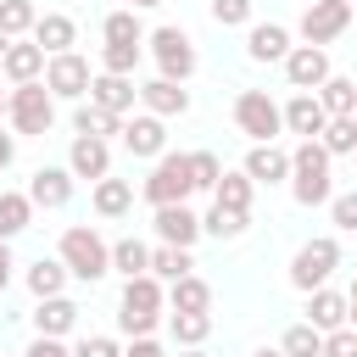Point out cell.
Returning a JSON list of instances; mask_svg holds the SVG:
<instances>
[{"label":"cell","mask_w":357,"mask_h":357,"mask_svg":"<svg viewBox=\"0 0 357 357\" xmlns=\"http://www.w3.org/2000/svg\"><path fill=\"white\" fill-rule=\"evenodd\" d=\"M162 312H167V290H162V279H151V273H139V279H123L117 329H123L128 340H145V335H156Z\"/></svg>","instance_id":"1"},{"label":"cell","mask_w":357,"mask_h":357,"mask_svg":"<svg viewBox=\"0 0 357 357\" xmlns=\"http://www.w3.org/2000/svg\"><path fill=\"white\" fill-rule=\"evenodd\" d=\"M56 257H61V268H67L73 279H84V284H95V279L112 273V245L95 234V223H73V229L61 234Z\"/></svg>","instance_id":"2"},{"label":"cell","mask_w":357,"mask_h":357,"mask_svg":"<svg viewBox=\"0 0 357 357\" xmlns=\"http://www.w3.org/2000/svg\"><path fill=\"white\" fill-rule=\"evenodd\" d=\"M6 123H11L17 134H28V139H45V134L56 128V95L45 89V78L6 89Z\"/></svg>","instance_id":"3"},{"label":"cell","mask_w":357,"mask_h":357,"mask_svg":"<svg viewBox=\"0 0 357 357\" xmlns=\"http://www.w3.org/2000/svg\"><path fill=\"white\" fill-rule=\"evenodd\" d=\"M139 195H145L151 212H156V206H178V201H190V195H195V184H190V151H162V156L151 162Z\"/></svg>","instance_id":"4"},{"label":"cell","mask_w":357,"mask_h":357,"mask_svg":"<svg viewBox=\"0 0 357 357\" xmlns=\"http://www.w3.org/2000/svg\"><path fill=\"white\" fill-rule=\"evenodd\" d=\"M335 268H340V240H335V234H312V240H301L296 257H290V284H296L301 296H312V290L329 284Z\"/></svg>","instance_id":"5"},{"label":"cell","mask_w":357,"mask_h":357,"mask_svg":"<svg viewBox=\"0 0 357 357\" xmlns=\"http://www.w3.org/2000/svg\"><path fill=\"white\" fill-rule=\"evenodd\" d=\"M145 45H151V56H156V78H173V84H190L195 78V67H201V56H195V39L184 33V28H151L145 33Z\"/></svg>","instance_id":"6"},{"label":"cell","mask_w":357,"mask_h":357,"mask_svg":"<svg viewBox=\"0 0 357 357\" xmlns=\"http://www.w3.org/2000/svg\"><path fill=\"white\" fill-rule=\"evenodd\" d=\"M234 128H240L251 145H273V134H284L279 100H273L268 89H240V95H234Z\"/></svg>","instance_id":"7"},{"label":"cell","mask_w":357,"mask_h":357,"mask_svg":"<svg viewBox=\"0 0 357 357\" xmlns=\"http://www.w3.org/2000/svg\"><path fill=\"white\" fill-rule=\"evenodd\" d=\"M346 28H351V0H307V11L296 22L301 45H318V50H329Z\"/></svg>","instance_id":"8"},{"label":"cell","mask_w":357,"mask_h":357,"mask_svg":"<svg viewBox=\"0 0 357 357\" xmlns=\"http://www.w3.org/2000/svg\"><path fill=\"white\" fill-rule=\"evenodd\" d=\"M89 61L78 56V50H61V56H45V89L56 95V100H84L89 95Z\"/></svg>","instance_id":"9"},{"label":"cell","mask_w":357,"mask_h":357,"mask_svg":"<svg viewBox=\"0 0 357 357\" xmlns=\"http://www.w3.org/2000/svg\"><path fill=\"white\" fill-rule=\"evenodd\" d=\"M284 67V84L296 89V95H312L335 67H329V50H318V45H290V56L279 61Z\"/></svg>","instance_id":"10"},{"label":"cell","mask_w":357,"mask_h":357,"mask_svg":"<svg viewBox=\"0 0 357 357\" xmlns=\"http://www.w3.org/2000/svg\"><path fill=\"white\" fill-rule=\"evenodd\" d=\"M117 139H123V151H128V156L156 162V156L167 151V123H162V117H151V112H128Z\"/></svg>","instance_id":"11"},{"label":"cell","mask_w":357,"mask_h":357,"mask_svg":"<svg viewBox=\"0 0 357 357\" xmlns=\"http://www.w3.org/2000/svg\"><path fill=\"white\" fill-rule=\"evenodd\" d=\"M151 229H156V245H195L201 240V212L190 206V201H178V206H156L151 212Z\"/></svg>","instance_id":"12"},{"label":"cell","mask_w":357,"mask_h":357,"mask_svg":"<svg viewBox=\"0 0 357 357\" xmlns=\"http://www.w3.org/2000/svg\"><path fill=\"white\" fill-rule=\"evenodd\" d=\"M73 178H89V184H100L106 173H112V145L106 139H89V134H73V145H67V162H61Z\"/></svg>","instance_id":"13"},{"label":"cell","mask_w":357,"mask_h":357,"mask_svg":"<svg viewBox=\"0 0 357 357\" xmlns=\"http://www.w3.org/2000/svg\"><path fill=\"white\" fill-rule=\"evenodd\" d=\"M84 100H89V106H100V112H112V117H128V112H134V100H139V84H134V78H112V73H95Z\"/></svg>","instance_id":"14"},{"label":"cell","mask_w":357,"mask_h":357,"mask_svg":"<svg viewBox=\"0 0 357 357\" xmlns=\"http://www.w3.org/2000/svg\"><path fill=\"white\" fill-rule=\"evenodd\" d=\"M139 106L167 123V117H184V112H190V89L173 84V78H145V84H139Z\"/></svg>","instance_id":"15"},{"label":"cell","mask_w":357,"mask_h":357,"mask_svg":"<svg viewBox=\"0 0 357 357\" xmlns=\"http://www.w3.org/2000/svg\"><path fill=\"white\" fill-rule=\"evenodd\" d=\"M279 117H284V134H296V139H318L324 123H329V112L318 106V95H290L279 106Z\"/></svg>","instance_id":"16"},{"label":"cell","mask_w":357,"mask_h":357,"mask_svg":"<svg viewBox=\"0 0 357 357\" xmlns=\"http://www.w3.org/2000/svg\"><path fill=\"white\" fill-rule=\"evenodd\" d=\"M240 173H245L251 184H290V151H279V145H251L245 162H240Z\"/></svg>","instance_id":"17"},{"label":"cell","mask_w":357,"mask_h":357,"mask_svg":"<svg viewBox=\"0 0 357 357\" xmlns=\"http://www.w3.org/2000/svg\"><path fill=\"white\" fill-rule=\"evenodd\" d=\"M28 201H33V212L45 206V212H61L67 201H73V173L67 167H39L33 178H28Z\"/></svg>","instance_id":"18"},{"label":"cell","mask_w":357,"mask_h":357,"mask_svg":"<svg viewBox=\"0 0 357 357\" xmlns=\"http://www.w3.org/2000/svg\"><path fill=\"white\" fill-rule=\"evenodd\" d=\"M0 73H6L11 84H39V78H45V50H39L33 39H11L6 56H0Z\"/></svg>","instance_id":"19"},{"label":"cell","mask_w":357,"mask_h":357,"mask_svg":"<svg viewBox=\"0 0 357 357\" xmlns=\"http://www.w3.org/2000/svg\"><path fill=\"white\" fill-rule=\"evenodd\" d=\"M45 56H61V50H73L78 45V22L67 17V11H45L39 22H33V33H28Z\"/></svg>","instance_id":"20"},{"label":"cell","mask_w":357,"mask_h":357,"mask_svg":"<svg viewBox=\"0 0 357 357\" xmlns=\"http://www.w3.org/2000/svg\"><path fill=\"white\" fill-rule=\"evenodd\" d=\"M245 56L251 61H284L290 56V28L284 22H251L245 28Z\"/></svg>","instance_id":"21"},{"label":"cell","mask_w":357,"mask_h":357,"mask_svg":"<svg viewBox=\"0 0 357 357\" xmlns=\"http://www.w3.org/2000/svg\"><path fill=\"white\" fill-rule=\"evenodd\" d=\"M73 329H78V301L50 296V301H39V307H33V335L61 340V335H73Z\"/></svg>","instance_id":"22"},{"label":"cell","mask_w":357,"mask_h":357,"mask_svg":"<svg viewBox=\"0 0 357 357\" xmlns=\"http://www.w3.org/2000/svg\"><path fill=\"white\" fill-rule=\"evenodd\" d=\"M346 312H351V307H346V296L324 284V290H312V296H307V318H301V324H312L318 335H329V329H346Z\"/></svg>","instance_id":"23"},{"label":"cell","mask_w":357,"mask_h":357,"mask_svg":"<svg viewBox=\"0 0 357 357\" xmlns=\"http://www.w3.org/2000/svg\"><path fill=\"white\" fill-rule=\"evenodd\" d=\"M167 312H212V284L201 273H184L167 284Z\"/></svg>","instance_id":"24"},{"label":"cell","mask_w":357,"mask_h":357,"mask_svg":"<svg viewBox=\"0 0 357 357\" xmlns=\"http://www.w3.org/2000/svg\"><path fill=\"white\" fill-rule=\"evenodd\" d=\"M318 106L329 112V117H357V78H340V73H329L318 89Z\"/></svg>","instance_id":"25"},{"label":"cell","mask_w":357,"mask_h":357,"mask_svg":"<svg viewBox=\"0 0 357 357\" xmlns=\"http://www.w3.org/2000/svg\"><path fill=\"white\" fill-rule=\"evenodd\" d=\"M89 206H95V218H123L128 206H134V184L128 178H100L95 190H89Z\"/></svg>","instance_id":"26"},{"label":"cell","mask_w":357,"mask_h":357,"mask_svg":"<svg viewBox=\"0 0 357 357\" xmlns=\"http://www.w3.org/2000/svg\"><path fill=\"white\" fill-rule=\"evenodd\" d=\"M67 268H61V257H39L33 268H28V290H33V301H50V296H61L67 290Z\"/></svg>","instance_id":"27"},{"label":"cell","mask_w":357,"mask_h":357,"mask_svg":"<svg viewBox=\"0 0 357 357\" xmlns=\"http://www.w3.org/2000/svg\"><path fill=\"white\" fill-rule=\"evenodd\" d=\"M33 223V201L28 190H0V240H17Z\"/></svg>","instance_id":"28"},{"label":"cell","mask_w":357,"mask_h":357,"mask_svg":"<svg viewBox=\"0 0 357 357\" xmlns=\"http://www.w3.org/2000/svg\"><path fill=\"white\" fill-rule=\"evenodd\" d=\"M251 195H257V184L234 167H223V178H218V190H212V206H229V212H251Z\"/></svg>","instance_id":"29"},{"label":"cell","mask_w":357,"mask_h":357,"mask_svg":"<svg viewBox=\"0 0 357 357\" xmlns=\"http://www.w3.org/2000/svg\"><path fill=\"white\" fill-rule=\"evenodd\" d=\"M112 273H123V279L151 273V245H145V240H134V234H123V240L112 245Z\"/></svg>","instance_id":"30"},{"label":"cell","mask_w":357,"mask_h":357,"mask_svg":"<svg viewBox=\"0 0 357 357\" xmlns=\"http://www.w3.org/2000/svg\"><path fill=\"white\" fill-rule=\"evenodd\" d=\"M100 39H106V45H139V50H145V28H139V17H134L128 6L100 17Z\"/></svg>","instance_id":"31"},{"label":"cell","mask_w":357,"mask_h":357,"mask_svg":"<svg viewBox=\"0 0 357 357\" xmlns=\"http://www.w3.org/2000/svg\"><path fill=\"white\" fill-rule=\"evenodd\" d=\"M73 134L112 139V134H123V117H112V112H100V106H89V100H78V112H73Z\"/></svg>","instance_id":"32"},{"label":"cell","mask_w":357,"mask_h":357,"mask_svg":"<svg viewBox=\"0 0 357 357\" xmlns=\"http://www.w3.org/2000/svg\"><path fill=\"white\" fill-rule=\"evenodd\" d=\"M190 268H195V257H190L184 245H151V279L173 284V279H184Z\"/></svg>","instance_id":"33"},{"label":"cell","mask_w":357,"mask_h":357,"mask_svg":"<svg viewBox=\"0 0 357 357\" xmlns=\"http://www.w3.org/2000/svg\"><path fill=\"white\" fill-rule=\"evenodd\" d=\"M290 195H296V206H329V195H335V184H329V173H290Z\"/></svg>","instance_id":"34"},{"label":"cell","mask_w":357,"mask_h":357,"mask_svg":"<svg viewBox=\"0 0 357 357\" xmlns=\"http://www.w3.org/2000/svg\"><path fill=\"white\" fill-rule=\"evenodd\" d=\"M251 229V212H229V206H206V218H201V234H212V240H240Z\"/></svg>","instance_id":"35"},{"label":"cell","mask_w":357,"mask_h":357,"mask_svg":"<svg viewBox=\"0 0 357 357\" xmlns=\"http://www.w3.org/2000/svg\"><path fill=\"white\" fill-rule=\"evenodd\" d=\"M167 335H173L178 346H206L212 312H167Z\"/></svg>","instance_id":"36"},{"label":"cell","mask_w":357,"mask_h":357,"mask_svg":"<svg viewBox=\"0 0 357 357\" xmlns=\"http://www.w3.org/2000/svg\"><path fill=\"white\" fill-rule=\"evenodd\" d=\"M318 145L329 151V162L335 156H357V117H329L324 134H318Z\"/></svg>","instance_id":"37"},{"label":"cell","mask_w":357,"mask_h":357,"mask_svg":"<svg viewBox=\"0 0 357 357\" xmlns=\"http://www.w3.org/2000/svg\"><path fill=\"white\" fill-rule=\"evenodd\" d=\"M33 22H39L33 0H0V33H6V39H22V33H33Z\"/></svg>","instance_id":"38"},{"label":"cell","mask_w":357,"mask_h":357,"mask_svg":"<svg viewBox=\"0 0 357 357\" xmlns=\"http://www.w3.org/2000/svg\"><path fill=\"white\" fill-rule=\"evenodd\" d=\"M279 351H284V357H324V335H318L312 324H290L284 340H279Z\"/></svg>","instance_id":"39"},{"label":"cell","mask_w":357,"mask_h":357,"mask_svg":"<svg viewBox=\"0 0 357 357\" xmlns=\"http://www.w3.org/2000/svg\"><path fill=\"white\" fill-rule=\"evenodd\" d=\"M139 45H100V73H112V78H134V67H139Z\"/></svg>","instance_id":"40"},{"label":"cell","mask_w":357,"mask_h":357,"mask_svg":"<svg viewBox=\"0 0 357 357\" xmlns=\"http://www.w3.org/2000/svg\"><path fill=\"white\" fill-rule=\"evenodd\" d=\"M290 173H329V151L318 139H296L290 151Z\"/></svg>","instance_id":"41"},{"label":"cell","mask_w":357,"mask_h":357,"mask_svg":"<svg viewBox=\"0 0 357 357\" xmlns=\"http://www.w3.org/2000/svg\"><path fill=\"white\" fill-rule=\"evenodd\" d=\"M218 178H223V162H218L212 151H190V184L212 195V190H218Z\"/></svg>","instance_id":"42"},{"label":"cell","mask_w":357,"mask_h":357,"mask_svg":"<svg viewBox=\"0 0 357 357\" xmlns=\"http://www.w3.org/2000/svg\"><path fill=\"white\" fill-rule=\"evenodd\" d=\"M218 28H251V0H212Z\"/></svg>","instance_id":"43"},{"label":"cell","mask_w":357,"mask_h":357,"mask_svg":"<svg viewBox=\"0 0 357 357\" xmlns=\"http://www.w3.org/2000/svg\"><path fill=\"white\" fill-rule=\"evenodd\" d=\"M329 218H335V229H340V234H357V190L329 195Z\"/></svg>","instance_id":"44"},{"label":"cell","mask_w":357,"mask_h":357,"mask_svg":"<svg viewBox=\"0 0 357 357\" xmlns=\"http://www.w3.org/2000/svg\"><path fill=\"white\" fill-rule=\"evenodd\" d=\"M324 357H357V329L346 324V329H329L324 335Z\"/></svg>","instance_id":"45"},{"label":"cell","mask_w":357,"mask_h":357,"mask_svg":"<svg viewBox=\"0 0 357 357\" xmlns=\"http://www.w3.org/2000/svg\"><path fill=\"white\" fill-rule=\"evenodd\" d=\"M73 357H123V346H117L112 335H84V340L73 346Z\"/></svg>","instance_id":"46"},{"label":"cell","mask_w":357,"mask_h":357,"mask_svg":"<svg viewBox=\"0 0 357 357\" xmlns=\"http://www.w3.org/2000/svg\"><path fill=\"white\" fill-rule=\"evenodd\" d=\"M123 357H167V351L156 346V335H145V340H134V346H128Z\"/></svg>","instance_id":"47"},{"label":"cell","mask_w":357,"mask_h":357,"mask_svg":"<svg viewBox=\"0 0 357 357\" xmlns=\"http://www.w3.org/2000/svg\"><path fill=\"white\" fill-rule=\"evenodd\" d=\"M11 268H17V262H11V240H0V290L11 284Z\"/></svg>","instance_id":"48"},{"label":"cell","mask_w":357,"mask_h":357,"mask_svg":"<svg viewBox=\"0 0 357 357\" xmlns=\"http://www.w3.org/2000/svg\"><path fill=\"white\" fill-rule=\"evenodd\" d=\"M17 162V134H0V173Z\"/></svg>","instance_id":"49"},{"label":"cell","mask_w":357,"mask_h":357,"mask_svg":"<svg viewBox=\"0 0 357 357\" xmlns=\"http://www.w3.org/2000/svg\"><path fill=\"white\" fill-rule=\"evenodd\" d=\"M346 307H351V312H346V324L357 329V279H351V290H346Z\"/></svg>","instance_id":"50"},{"label":"cell","mask_w":357,"mask_h":357,"mask_svg":"<svg viewBox=\"0 0 357 357\" xmlns=\"http://www.w3.org/2000/svg\"><path fill=\"white\" fill-rule=\"evenodd\" d=\"M162 0H128V11H156Z\"/></svg>","instance_id":"51"},{"label":"cell","mask_w":357,"mask_h":357,"mask_svg":"<svg viewBox=\"0 0 357 357\" xmlns=\"http://www.w3.org/2000/svg\"><path fill=\"white\" fill-rule=\"evenodd\" d=\"M178 357H206V346H178Z\"/></svg>","instance_id":"52"},{"label":"cell","mask_w":357,"mask_h":357,"mask_svg":"<svg viewBox=\"0 0 357 357\" xmlns=\"http://www.w3.org/2000/svg\"><path fill=\"white\" fill-rule=\"evenodd\" d=\"M251 357H284V351H279V346H257Z\"/></svg>","instance_id":"53"},{"label":"cell","mask_w":357,"mask_h":357,"mask_svg":"<svg viewBox=\"0 0 357 357\" xmlns=\"http://www.w3.org/2000/svg\"><path fill=\"white\" fill-rule=\"evenodd\" d=\"M0 123H6V89H0Z\"/></svg>","instance_id":"54"},{"label":"cell","mask_w":357,"mask_h":357,"mask_svg":"<svg viewBox=\"0 0 357 357\" xmlns=\"http://www.w3.org/2000/svg\"><path fill=\"white\" fill-rule=\"evenodd\" d=\"M6 45H11V39H6V33H0V56H6Z\"/></svg>","instance_id":"55"},{"label":"cell","mask_w":357,"mask_h":357,"mask_svg":"<svg viewBox=\"0 0 357 357\" xmlns=\"http://www.w3.org/2000/svg\"><path fill=\"white\" fill-rule=\"evenodd\" d=\"M61 357H73V351H61Z\"/></svg>","instance_id":"56"},{"label":"cell","mask_w":357,"mask_h":357,"mask_svg":"<svg viewBox=\"0 0 357 357\" xmlns=\"http://www.w3.org/2000/svg\"><path fill=\"white\" fill-rule=\"evenodd\" d=\"M351 6H357V0H351Z\"/></svg>","instance_id":"57"}]
</instances>
